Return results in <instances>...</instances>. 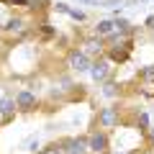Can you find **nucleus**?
<instances>
[{"label":"nucleus","mask_w":154,"mask_h":154,"mask_svg":"<svg viewBox=\"0 0 154 154\" xmlns=\"http://www.w3.org/2000/svg\"><path fill=\"white\" fill-rule=\"evenodd\" d=\"M100 121H103V126H113V123H116V110L113 108H105L103 113H100Z\"/></svg>","instance_id":"39448f33"},{"label":"nucleus","mask_w":154,"mask_h":154,"mask_svg":"<svg viewBox=\"0 0 154 154\" xmlns=\"http://www.w3.org/2000/svg\"><path fill=\"white\" fill-rule=\"evenodd\" d=\"M8 28H11V31H16V28H21V21H11V23H8Z\"/></svg>","instance_id":"1a4fd4ad"},{"label":"nucleus","mask_w":154,"mask_h":154,"mask_svg":"<svg viewBox=\"0 0 154 154\" xmlns=\"http://www.w3.org/2000/svg\"><path fill=\"white\" fill-rule=\"evenodd\" d=\"M88 146H90V152H103L105 149V136L103 134H93L90 141H88Z\"/></svg>","instance_id":"7ed1b4c3"},{"label":"nucleus","mask_w":154,"mask_h":154,"mask_svg":"<svg viewBox=\"0 0 154 154\" xmlns=\"http://www.w3.org/2000/svg\"><path fill=\"white\" fill-rule=\"evenodd\" d=\"M67 146H69V149H67V154H82L85 152V141H80V139H77V141H69Z\"/></svg>","instance_id":"423d86ee"},{"label":"nucleus","mask_w":154,"mask_h":154,"mask_svg":"<svg viewBox=\"0 0 154 154\" xmlns=\"http://www.w3.org/2000/svg\"><path fill=\"white\" fill-rule=\"evenodd\" d=\"M41 154H62V152H59V149H57V146H51V149H44V152H41Z\"/></svg>","instance_id":"9d476101"},{"label":"nucleus","mask_w":154,"mask_h":154,"mask_svg":"<svg viewBox=\"0 0 154 154\" xmlns=\"http://www.w3.org/2000/svg\"><path fill=\"white\" fill-rule=\"evenodd\" d=\"M13 108H16V103H13V100H0V113H3V116L13 113Z\"/></svg>","instance_id":"0eeeda50"},{"label":"nucleus","mask_w":154,"mask_h":154,"mask_svg":"<svg viewBox=\"0 0 154 154\" xmlns=\"http://www.w3.org/2000/svg\"><path fill=\"white\" fill-rule=\"evenodd\" d=\"M152 141H154V128H152Z\"/></svg>","instance_id":"9b49d317"},{"label":"nucleus","mask_w":154,"mask_h":154,"mask_svg":"<svg viewBox=\"0 0 154 154\" xmlns=\"http://www.w3.org/2000/svg\"><path fill=\"white\" fill-rule=\"evenodd\" d=\"M69 64L75 67V69H90V62H88V57H85L82 51H75L72 59H69Z\"/></svg>","instance_id":"f03ea898"},{"label":"nucleus","mask_w":154,"mask_h":154,"mask_svg":"<svg viewBox=\"0 0 154 154\" xmlns=\"http://www.w3.org/2000/svg\"><path fill=\"white\" fill-rule=\"evenodd\" d=\"M105 72H108V64H105V62H100V64H90V75H93L95 80H103Z\"/></svg>","instance_id":"20e7f679"},{"label":"nucleus","mask_w":154,"mask_h":154,"mask_svg":"<svg viewBox=\"0 0 154 154\" xmlns=\"http://www.w3.org/2000/svg\"><path fill=\"white\" fill-rule=\"evenodd\" d=\"M113 26H116V23H110V21H100L98 23V33H100V36H103V33H110Z\"/></svg>","instance_id":"6e6552de"},{"label":"nucleus","mask_w":154,"mask_h":154,"mask_svg":"<svg viewBox=\"0 0 154 154\" xmlns=\"http://www.w3.org/2000/svg\"><path fill=\"white\" fill-rule=\"evenodd\" d=\"M33 105H36V98H33L28 90H23V93H18V108H23V110H31Z\"/></svg>","instance_id":"f257e3e1"}]
</instances>
